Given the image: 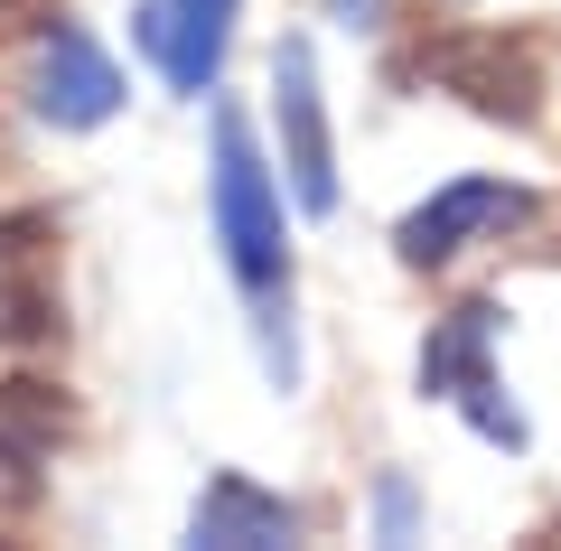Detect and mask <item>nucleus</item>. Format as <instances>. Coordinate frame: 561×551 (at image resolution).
<instances>
[{
	"instance_id": "1",
	"label": "nucleus",
	"mask_w": 561,
	"mask_h": 551,
	"mask_svg": "<svg viewBox=\"0 0 561 551\" xmlns=\"http://www.w3.org/2000/svg\"><path fill=\"white\" fill-rule=\"evenodd\" d=\"M216 234H225L234 280L262 309V365L290 393V375H300V346H290V243H280V187L253 159L243 113H216Z\"/></svg>"
},
{
	"instance_id": "2",
	"label": "nucleus",
	"mask_w": 561,
	"mask_h": 551,
	"mask_svg": "<svg viewBox=\"0 0 561 551\" xmlns=\"http://www.w3.org/2000/svg\"><path fill=\"white\" fill-rule=\"evenodd\" d=\"M421 76L459 94L478 122H505V131H534L542 122V47L534 38H505V28H459L421 57Z\"/></svg>"
},
{
	"instance_id": "3",
	"label": "nucleus",
	"mask_w": 561,
	"mask_h": 551,
	"mask_svg": "<svg viewBox=\"0 0 561 551\" xmlns=\"http://www.w3.org/2000/svg\"><path fill=\"white\" fill-rule=\"evenodd\" d=\"M486 336H496V309H486V299H468V309H449L440 328H431V346H421V393L459 402V412L478 421L486 439H505V449H524V412L505 402L496 365H486Z\"/></svg>"
},
{
	"instance_id": "4",
	"label": "nucleus",
	"mask_w": 561,
	"mask_h": 551,
	"mask_svg": "<svg viewBox=\"0 0 561 551\" xmlns=\"http://www.w3.org/2000/svg\"><path fill=\"white\" fill-rule=\"evenodd\" d=\"M272 113H280V169H290L300 216H328V206H337V150H328V103H319V57H309V38H280Z\"/></svg>"
},
{
	"instance_id": "5",
	"label": "nucleus",
	"mask_w": 561,
	"mask_h": 551,
	"mask_svg": "<svg viewBox=\"0 0 561 551\" xmlns=\"http://www.w3.org/2000/svg\"><path fill=\"white\" fill-rule=\"evenodd\" d=\"M524 216H534V197H524V187H505V177H449L440 197H421L412 216L393 225V243H402V262H412V272H431V262L468 253L478 234H505V225H524Z\"/></svg>"
},
{
	"instance_id": "6",
	"label": "nucleus",
	"mask_w": 561,
	"mask_h": 551,
	"mask_svg": "<svg viewBox=\"0 0 561 551\" xmlns=\"http://www.w3.org/2000/svg\"><path fill=\"white\" fill-rule=\"evenodd\" d=\"M28 103H38V122H57V131H94V122L122 113V76L76 20H57L38 38V66H28Z\"/></svg>"
},
{
	"instance_id": "7",
	"label": "nucleus",
	"mask_w": 561,
	"mask_h": 551,
	"mask_svg": "<svg viewBox=\"0 0 561 551\" xmlns=\"http://www.w3.org/2000/svg\"><path fill=\"white\" fill-rule=\"evenodd\" d=\"M225 38H234V0H140V47L179 94H206L225 76Z\"/></svg>"
},
{
	"instance_id": "8",
	"label": "nucleus",
	"mask_w": 561,
	"mask_h": 551,
	"mask_svg": "<svg viewBox=\"0 0 561 551\" xmlns=\"http://www.w3.org/2000/svg\"><path fill=\"white\" fill-rule=\"evenodd\" d=\"M187 542H206V551H280V542H300V514L280 505V495H262L253 477H216V486L197 495V514H187Z\"/></svg>"
},
{
	"instance_id": "9",
	"label": "nucleus",
	"mask_w": 561,
	"mask_h": 551,
	"mask_svg": "<svg viewBox=\"0 0 561 551\" xmlns=\"http://www.w3.org/2000/svg\"><path fill=\"white\" fill-rule=\"evenodd\" d=\"M66 431H76V412H66L57 383H38V375L0 383V468H38V458H57Z\"/></svg>"
},
{
	"instance_id": "10",
	"label": "nucleus",
	"mask_w": 561,
	"mask_h": 551,
	"mask_svg": "<svg viewBox=\"0 0 561 551\" xmlns=\"http://www.w3.org/2000/svg\"><path fill=\"white\" fill-rule=\"evenodd\" d=\"M20 234H28V225H10V234H0V253H20ZM38 336H57V299H47L38 280L0 272V346H38Z\"/></svg>"
},
{
	"instance_id": "11",
	"label": "nucleus",
	"mask_w": 561,
	"mask_h": 551,
	"mask_svg": "<svg viewBox=\"0 0 561 551\" xmlns=\"http://www.w3.org/2000/svg\"><path fill=\"white\" fill-rule=\"evenodd\" d=\"M328 10H337L346 28H383V0H328Z\"/></svg>"
}]
</instances>
